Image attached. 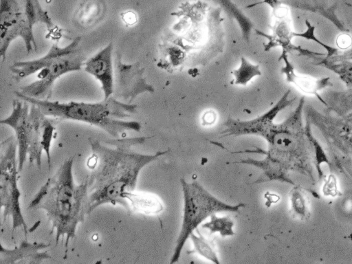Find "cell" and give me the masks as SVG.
Here are the masks:
<instances>
[{
	"instance_id": "cell-4",
	"label": "cell",
	"mask_w": 352,
	"mask_h": 264,
	"mask_svg": "<svg viewBox=\"0 0 352 264\" xmlns=\"http://www.w3.org/2000/svg\"><path fill=\"white\" fill-rule=\"evenodd\" d=\"M58 121L60 120L46 116L34 104L18 98L13 100L10 114L1 120L0 123L10 126L14 131L19 173L27 160L30 165L35 164L40 170L43 153L50 170V148Z\"/></svg>"
},
{
	"instance_id": "cell-11",
	"label": "cell",
	"mask_w": 352,
	"mask_h": 264,
	"mask_svg": "<svg viewBox=\"0 0 352 264\" xmlns=\"http://www.w3.org/2000/svg\"><path fill=\"white\" fill-rule=\"evenodd\" d=\"M114 91L116 98L132 103L139 95L144 93H153V87L148 84L143 76L144 69L138 62L124 63L122 55L116 52L114 60Z\"/></svg>"
},
{
	"instance_id": "cell-3",
	"label": "cell",
	"mask_w": 352,
	"mask_h": 264,
	"mask_svg": "<svg viewBox=\"0 0 352 264\" xmlns=\"http://www.w3.org/2000/svg\"><path fill=\"white\" fill-rule=\"evenodd\" d=\"M14 94L16 98L36 105L47 116L87 123L102 129L114 138H125L127 131L138 132L141 129L140 122L123 120L136 113L137 105L112 96L96 102H61L31 98L19 91Z\"/></svg>"
},
{
	"instance_id": "cell-25",
	"label": "cell",
	"mask_w": 352,
	"mask_h": 264,
	"mask_svg": "<svg viewBox=\"0 0 352 264\" xmlns=\"http://www.w3.org/2000/svg\"><path fill=\"white\" fill-rule=\"evenodd\" d=\"M216 119L217 115L214 111H207L201 118L202 124L204 126H210L216 121Z\"/></svg>"
},
{
	"instance_id": "cell-2",
	"label": "cell",
	"mask_w": 352,
	"mask_h": 264,
	"mask_svg": "<svg viewBox=\"0 0 352 264\" xmlns=\"http://www.w3.org/2000/svg\"><path fill=\"white\" fill-rule=\"evenodd\" d=\"M74 156L65 160L56 172L49 177L35 194L28 210H43L51 223L50 234L54 233L57 245L64 242L67 258L68 245L76 236L79 223L88 214L87 177L80 184L74 179Z\"/></svg>"
},
{
	"instance_id": "cell-16",
	"label": "cell",
	"mask_w": 352,
	"mask_h": 264,
	"mask_svg": "<svg viewBox=\"0 0 352 264\" xmlns=\"http://www.w3.org/2000/svg\"><path fill=\"white\" fill-rule=\"evenodd\" d=\"M50 243L44 242L30 243L22 241L20 245L8 249L0 245V264H32L41 263L51 258L47 251L44 250Z\"/></svg>"
},
{
	"instance_id": "cell-5",
	"label": "cell",
	"mask_w": 352,
	"mask_h": 264,
	"mask_svg": "<svg viewBox=\"0 0 352 264\" xmlns=\"http://www.w3.org/2000/svg\"><path fill=\"white\" fill-rule=\"evenodd\" d=\"M80 36L67 46L52 44L43 56L26 61H17L10 67L13 78L19 82L37 73V80L21 87V94L37 99L50 100L55 82L62 76L80 71L85 63Z\"/></svg>"
},
{
	"instance_id": "cell-7",
	"label": "cell",
	"mask_w": 352,
	"mask_h": 264,
	"mask_svg": "<svg viewBox=\"0 0 352 264\" xmlns=\"http://www.w3.org/2000/svg\"><path fill=\"white\" fill-rule=\"evenodd\" d=\"M0 157V204L3 212V223L8 217L12 219V233L22 228L26 236L28 226L20 205L21 192L18 187L17 144L15 138H8L1 144Z\"/></svg>"
},
{
	"instance_id": "cell-14",
	"label": "cell",
	"mask_w": 352,
	"mask_h": 264,
	"mask_svg": "<svg viewBox=\"0 0 352 264\" xmlns=\"http://www.w3.org/2000/svg\"><path fill=\"white\" fill-rule=\"evenodd\" d=\"M84 69L99 81L104 98L111 96L114 91V69L113 44L109 43L93 56L85 61Z\"/></svg>"
},
{
	"instance_id": "cell-12",
	"label": "cell",
	"mask_w": 352,
	"mask_h": 264,
	"mask_svg": "<svg viewBox=\"0 0 352 264\" xmlns=\"http://www.w3.org/2000/svg\"><path fill=\"white\" fill-rule=\"evenodd\" d=\"M290 93V89L287 90L271 109L252 120L228 118L223 124L225 129L221 132L222 137L254 135L265 139L274 124L276 115L295 101L296 98H289Z\"/></svg>"
},
{
	"instance_id": "cell-1",
	"label": "cell",
	"mask_w": 352,
	"mask_h": 264,
	"mask_svg": "<svg viewBox=\"0 0 352 264\" xmlns=\"http://www.w3.org/2000/svg\"><path fill=\"white\" fill-rule=\"evenodd\" d=\"M150 137L122 138L107 140L111 147L100 141L89 139L91 153L87 160L90 170L87 177L88 214L103 204H117L129 212L124 195L133 191L141 170L169 150L153 155L139 153L131 148L142 144Z\"/></svg>"
},
{
	"instance_id": "cell-26",
	"label": "cell",
	"mask_w": 352,
	"mask_h": 264,
	"mask_svg": "<svg viewBox=\"0 0 352 264\" xmlns=\"http://www.w3.org/2000/svg\"><path fill=\"white\" fill-rule=\"evenodd\" d=\"M124 14V15L123 16V19H124V21L126 23L131 25V24L135 23L137 18H136V15L134 12H125Z\"/></svg>"
},
{
	"instance_id": "cell-23",
	"label": "cell",
	"mask_w": 352,
	"mask_h": 264,
	"mask_svg": "<svg viewBox=\"0 0 352 264\" xmlns=\"http://www.w3.org/2000/svg\"><path fill=\"white\" fill-rule=\"evenodd\" d=\"M219 3L224 10L234 18L242 29V32H247L252 28L251 21L241 12L232 0H213Z\"/></svg>"
},
{
	"instance_id": "cell-10",
	"label": "cell",
	"mask_w": 352,
	"mask_h": 264,
	"mask_svg": "<svg viewBox=\"0 0 352 264\" xmlns=\"http://www.w3.org/2000/svg\"><path fill=\"white\" fill-rule=\"evenodd\" d=\"M261 3L267 4L271 8L274 18V24L270 26V34L255 30L257 35L264 36L267 40V43L264 45V50L267 52L275 47H280L281 52L287 54L296 53V55L303 56L306 49L294 45L292 39L295 37L303 38L304 32H295L292 30L288 6L280 0H263L246 8H252Z\"/></svg>"
},
{
	"instance_id": "cell-13",
	"label": "cell",
	"mask_w": 352,
	"mask_h": 264,
	"mask_svg": "<svg viewBox=\"0 0 352 264\" xmlns=\"http://www.w3.org/2000/svg\"><path fill=\"white\" fill-rule=\"evenodd\" d=\"M324 54L313 52L307 58L313 64L329 69L336 74L344 83L342 91H328L325 98L327 107L338 111H344L352 108V61H330L324 58Z\"/></svg>"
},
{
	"instance_id": "cell-18",
	"label": "cell",
	"mask_w": 352,
	"mask_h": 264,
	"mask_svg": "<svg viewBox=\"0 0 352 264\" xmlns=\"http://www.w3.org/2000/svg\"><path fill=\"white\" fill-rule=\"evenodd\" d=\"M124 198L127 201L130 210L144 214H157L164 209L161 200L153 194L129 191L124 195Z\"/></svg>"
},
{
	"instance_id": "cell-17",
	"label": "cell",
	"mask_w": 352,
	"mask_h": 264,
	"mask_svg": "<svg viewBox=\"0 0 352 264\" xmlns=\"http://www.w3.org/2000/svg\"><path fill=\"white\" fill-rule=\"evenodd\" d=\"M288 7L311 12L321 16L331 22L342 32H348L343 22L337 14L336 3L331 0H280Z\"/></svg>"
},
{
	"instance_id": "cell-9",
	"label": "cell",
	"mask_w": 352,
	"mask_h": 264,
	"mask_svg": "<svg viewBox=\"0 0 352 264\" xmlns=\"http://www.w3.org/2000/svg\"><path fill=\"white\" fill-rule=\"evenodd\" d=\"M21 38L28 54L36 51L37 44L33 26L25 14L23 0H1L0 3V58L4 61L11 43Z\"/></svg>"
},
{
	"instance_id": "cell-24",
	"label": "cell",
	"mask_w": 352,
	"mask_h": 264,
	"mask_svg": "<svg viewBox=\"0 0 352 264\" xmlns=\"http://www.w3.org/2000/svg\"><path fill=\"white\" fill-rule=\"evenodd\" d=\"M323 56L325 59L330 61H352V41L346 48L342 50L337 48L332 56L327 57L324 55Z\"/></svg>"
},
{
	"instance_id": "cell-21",
	"label": "cell",
	"mask_w": 352,
	"mask_h": 264,
	"mask_svg": "<svg viewBox=\"0 0 352 264\" xmlns=\"http://www.w3.org/2000/svg\"><path fill=\"white\" fill-rule=\"evenodd\" d=\"M231 74L234 78L232 84L245 86L254 77L261 76V71L258 65H254L241 56L240 66L233 69Z\"/></svg>"
},
{
	"instance_id": "cell-19",
	"label": "cell",
	"mask_w": 352,
	"mask_h": 264,
	"mask_svg": "<svg viewBox=\"0 0 352 264\" xmlns=\"http://www.w3.org/2000/svg\"><path fill=\"white\" fill-rule=\"evenodd\" d=\"M23 4L25 14L31 25L43 23L48 29L54 27L51 17L48 12L42 8L39 0H23Z\"/></svg>"
},
{
	"instance_id": "cell-8",
	"label": "cell",
	"mask_w": 352,
	"mask_h": 264,
	"mask_svg": "<svg viewBox=\"0 0 352 264\" xmlns=\"http://www.w3.org/2000/svg\"><path fill=\"white\" fill-rule=\"evenodd\" d=\"M305 98L301 97L296 109L288 118L279 124L274 123L265 138L268 144L267 151L259 148L254 150L232 152L231 153H256L265 155V158L274 162L286 170L294 148L304 134L302 112Z\"/></svg>"
},
{
	"instance_id": "cell-6",
	"label": "cell",
	"mask_w": 352,
	"mask_h": 264,
	"mask_svg": "<svg viewBox=\"0 0 352 264\" xmlns=\"http://www.w3.org/2000/svg\"><path fill=\"white\" fill-rule=\"evenodd\" d=\"M180 182L184 198L183 217L170 263L179 261L186 241L207 218L217 212H236L245 206L243 203L235 205L225 203L196 181L188 182L181 178Z\"/></svg>"
},
{
	"instance_id": "cell-20",
	"label": "cell",
	"mask_w": 352,
	"mask_h": 264,
	"mask_svg": "<svg viewBox=\"0 0 352 264\" xmlns=\"http://www.w3.org/2000/svg\"><path fill=\"white\" fill-rule=\"evenodd\" d=\"M196 230L198 235L192 232L190 236L193 245V249L190 253H197L215 264H219L220 261L213 243L201 234L197 229Z\"/></svg>"
},
{
	"instance_id": "cell-22",
	"label": "cell",
	"mask_w": 352,
	"mask_h": 264,
	"mask_svg": "<svg viewBox=\"0 0 352 264\" xmlns=\"http://www.w3.org/2000/svg\"><path fill=\"white\" fill-rule=\"evenodd\" d=\"M203 228L207 229L211 234L219 233L222 237L231 236L234 234L233 220L228 216L218 217L216 213L210 217V220L201 225Z\"/></svg>"
},
{
	"instance_id": "cell-15",
	"label": "cell",
	"mask_w": 352,
	"mask_h": 264,
	"mask_svg": "<svg viewBox=\"0 0 352 264\" xmlns=\"http://www.w3.org/2000/svg\"><path fill=\"white\" fill-rule=\"evenodd\" d=\"M278 60H283L284 63L280 72L285 76L287 82L293 84L301 92L315 96L321 103L327 106L320 92L327 87L333 86L329 76L316 78L298 74L290 62L288 54L285 52L280 53Z\"/></svg>"
},
{
	"instance_id": "cell-27",
	"label": "cell",
	"mask_w": 352,
	"mask_h": 264,
	"mask_svg": "<svg viewBox=\"0 0 352 264\" xmlns=\"http://www.w3.org/2000/svg\"><path fill=\"white\" fill-rule=\"evenodd\" d=\"M346 119L352 120V111L347 116Z\"/></svg>"
}]
</instances>
